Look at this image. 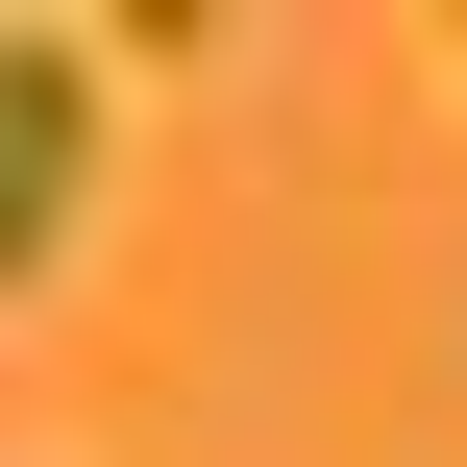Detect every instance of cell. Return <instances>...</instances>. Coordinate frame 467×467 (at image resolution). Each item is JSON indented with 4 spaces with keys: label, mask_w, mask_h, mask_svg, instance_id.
<instances>
[{
    "label": "cell",
    "mask_w": 467,
    "mask_h": 467,
    "mask_svg": "<svg viewBox=\"0 0 467 467\" xmlns=\"http://www.w3.org/2000/svg\"><path fill=\"white\" fill-rule=\"evenodd\" d=\"M99 197V49L74 25H0V271H49Z\"/></svg>",
    "instance_id": "obj_1"
}]
</instances>
